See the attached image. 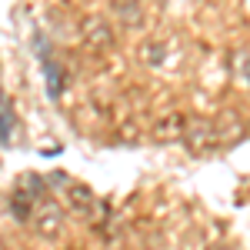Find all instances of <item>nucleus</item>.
<instances>
[{
    "instance_id": "1",
    "label": "nucleus",
    "mask_w": 250,
    "mask_h": 250,
    "mask_svg": "<svg viewBox=\"0 0 250 250\" xmlns=\"http://www.w3.org/2000/svg\"><path fill=\"white\" fill-rule=\"evenodd\" d=\"M184 144H187L190 154H213L220 147L217 144V130H213V120H187Z\"/></svg>"
},
{
    "instance_id": "2",
    "label": "nucleus",
    "mask_w": 250,
    "mask_h": 250,
    "mask_svg": "<svg viewBox=\"0 0 250 250\" xmlns=\"http://www.w3.org/2000/svg\"><path fill=\"white\" fill-rule=\"evenodd\" d=\"M60 207L50 200V197H40L37 204H34V213H30V224L37 227L40 237H57L60 233Z\"/></svg>"
},
{
    "instance_id": "3",
    "label": "nucleus",
    "mask_w": 250,
    "mask_h": 250,
    "mask_svg": "<svg viewBox=\"0 0 250 250\" xmlns=\"http://www.w3.org/2000/svg\"><path fill=\"white\" fill-rule=\"evenodd\" d=\"M80 37H83V43H87L90 50H107V47H114V30H110V23L104 17H87L80 23Z\"/></svg>"
},
{
    "instance_id": "7",
    "label": "nucleus",
    "mask_w": 250,
    "mask_h": 250,
    "mask_svg": "<svg viewBox=\"0 0 250 250\" xmlns=\"http://www.w3.org/2000/svg\"><path fill=\"white\" fill-rule=\"evenodd\" d=\"M63 67H57L54 60H47V83H50V97H60V90H63Z\"/></svg>"
},
{
    "instance_id": "10",
    "label": "nucleus",
    "mask_w": 250,
    "mask_h": 250,
    "mask_svg": "<svg viewBox=\"0 0 250 250\" xmlns=\"http://www.w3.org/2000/svg\"><path fill=\"white\" fill-rule=\"evenodd\" d=\"M244 74H247V80H250V57H244Z\"/></svg>"
},
{
    "instance_id": "11",
    "label": "nucleus",
    "mask_w": 250,
    "mask_h": 250,
    "mask_svg": "<svg viewBox=\"0 0 250 250\" xmlns=\"http://www.w3.org/2000/svg\"><path fill=\"white\" fill-rule=\"evenodd\" d=\"M217 250H240V247H217Z\"/></svg>"
},
{
    "instance_id": "4",
    "label": "nucleus",
    "mask_w": 250,
    "mask_h": 250,
    "mask_svg": "<svg viewBox=\"0 0 250 250\" xmlns=\"http://www.w3.org/2000/svg\"><path fill=\"white\" fill-rule=\"evenodd\" d=\"M184 130H187V117L173 114L167 120H160V127L154 130V140H177V137H184Z\"/></svg>"
},
{
    "instance_id": "5",
    "label": "nucleus",
    "mask_w": 250,
    "mask_h": 250,
    "mask_svg": "<svg viewBox=\"0 0 250 250\" xmlns=\"http://www.w3.org/2000/svg\"><path fill=\"white\" fill-rule=\"evenodd\" d=\"M67 200H70V207H74L77 213H87L90 207H97L94 193L87 190L83 184H70V187H67Z\"/></svg>"
},
{
    "instance_id": "8",
    "label": "nucleus",
    "mask_w": 250,
    "mask_h": 250,
    "mask_svg": "<svg viewBox=\"0 0 250 250\" xmlns=\"http://www.w3.org/2000/svg\"><path fill=\"white\" fill-rule=\"evenodd\" d=\"M140 60H144V63H160V60H164V43H150V40H147V43H144V47H140Z\"/></svg>"
},
{
    "instance_id": "6",
    "label": "nucleus",
    "mask_w": 250,
    "mask_h": 250,
    "mask_svg": "<svg viewBox=\"0 0 250 250\" xmlns=\"http://www.w3.org/2000/svg\"><path fill=\"white\" fill-rule=\"evenodd\" d=\"M114 10L120 14V20H127V27H140V23H144V7H140V0H114Z\"/></svg>"
},
{
    "instance_id": "9",
    "label": "nucleus",
    "mask_w": 250,
    "mask_h": 250,
    "mask_svg": "<svg viewBox=\"0 0 250 250\" xmlns=\"http://www.w3.org/2000/svg\"><path fill=\"white\" fill-rule=\"evenodd\" d=\"M10 127H14V117L7 110V100L0 97V140H10Z\"/></svg>"
}]
</instances>
